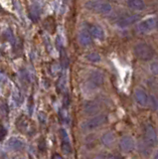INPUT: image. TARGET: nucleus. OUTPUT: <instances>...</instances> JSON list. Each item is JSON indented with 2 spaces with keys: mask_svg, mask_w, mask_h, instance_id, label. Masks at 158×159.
I'll use <instances>...</instances> for the list:
<instances>
[{
  "mask_svg": "<svg viewBox=\"0 0 158 159\" xmlns=\"http://www.w3.org/2000/svg\"><path fill=\"white\" fill-rule=\"evenodd\" d=\"M85 8L98 14H110L112 10V6L110 3L100 0H88L85 3Z\"/></svg>",
  "mask_w": 158,
  "mask_h": 159,
  "instance_id": "obj_1",
  "label": "nucleus"
},
{
  "mask_svg": "<svg viewBox=\"0 0 158 159\" xmlns=\"http://www.w3.org/2000/svg\"><path fill=\"white\" fill-rule=\"evenodd\" d=\"M134 55L141 61H149L154 57V49L146 43H138L134 46Z\"/></svg>",
  "mask_w": 158,
  "mask_h": 159,
  "instance_id": "obj_2",
  "label": "nucleus"
},
{
  "mask_svg": "<svg viewBox=\"0 0 158 159\" xmlns=\"http://www.w3.org/2000/svg\"><path fill=\"white\" fill-rule=\"evenodd\" d=\"M106 121H107V116L106 114H97V116L88 119L85 122H83L81 127L83 130L90 131V130H93V129L101 127L102 124H105Z\"/></svg>",
  "mask_w": 158,
  "mask_h": 159,
  "instance_id": "obj_3",
  "label": "nucleus"
},
{
  "mask_svg": "<svg viewBox=\"0 0 158 159\" xmlns=\"http://www.w3.org/2000/svg\"><path fill=\"white\" fill-rule=\"evenodd\" d=\"M156 27H157V18L151 17L138 23L136 26V31L138 34L144 35V34H148L152 32L153 30L156 29Z\"/></svg>",
  "mask_w": 158,
  "mask_h": 159,
  "instance_id": "obj_4",
  "label": "nucleus"
},
{
  "mask_svg": "<svg viewBox=\"0 0 158 159\" xmlns=\"http://www.w3.org/2000/svg\"><path fill=\"white\" fill-rule=\"evenodd\" d=\"M144 141L148 147H154L157 143V133L152 125H148L144 131Z\"/></svg>",
  "mask_w": 158,
  "mask_h": 159,
  "instance_id": "obj_5",
  "label": "nucleus"
},
{
  "mask_svg": "<svg viewBox=\"0 0 158 159\" xmlns=\"http://www.w3.org/2000/svg\"><path fill=\"white\" fill-rule=\"evenodd\" d=\"M87 31L90 33L91 37H93L97 40H103L106 37L105 30H103L100 25H95V24L88 25Z\"/></svg>",
  "mask_w": 158,
  "mask_h": 159,
  "instance_id": "obj_6",
  "label": "nucleus"
},
{
  "mask_svg": "<svg viewBox=\"0 0 158 159\" xmlns=\"http://www.w3.org/2000/svg\"><path fill=\"white\" fill-rule=\"evenodd\" d=\"M135 147V142L130 136H123L120 141V148L122 152H130Z\"/></svg>",
  "mask_w": 158,
  "mask_h": 159,
  "instance_id": "obj_7",
  "label": "nucleus"
},
{
  "mask_svg": "<svg viewBox=\"0 0 158 159\" xmlns=\"http://www.w3.org/2000/svg\"><path fill=\"white\" fill-rule=\"evenodd\" d=\"M140 19V15L138 14H131V15H128V16H125L121 18L120 21H118L117 25L121 28H124V27H128V26H131L134 23L138 22Z\"/></svg>",
  "mask_w": 158,
  "mask_h": 159,
  "instance_id": "obj_8",
  "label": "nucleus"
},
{
  "mask_svg": "<svg viewBox=\"0 0 158 159\" xmlns=\"http://www.w3.org/2000/svg\"><path fill=\"white\" fill-rule=\"evenodd\" d=\"M134 99L135 102L141 107L148 106V102H149V96L142 89H138L134 92Z\"/></svg>",
  "mask_w": 158,
  "mask_h": 159,
  "instance_id": "obj_9",
  "label": "nucleus"
},
{
  "mask_svg": "<svg viewBox=\"0 0 158 159\" xmlns=\"http://www.w3.org/2000/svg\"><path fill=\"white\" fill-rule=\"evenodd\" d=\"M90 83L95 87H101L105 83V76L100 71H93L90 75Z\"/></svg>",
  "mask_w": 158,
  "mask_h": 159,
  "instance_id": "obj_10",
  "label": "nucleus"
},
{
  "mask_svg": "<svg viewBox=\"0 0 158 159\" xmlns=\"http://www.w3.org/2000/svg\"><path fill=\"white\" fill-rule=\"evenodd\" d=\"M7 145L9 148L12 149V150L20 151L22 149L25 148V142L18 137H11V138H9V140L7 141Z\"/></svg>",
  "mask_w": 158,
  "mask_h": 159,
  "instance_id": "obj_11",
  "label": "nucleus"
},
{
  "mask_svg": "<svg viewBox=\"0 0 158 159\" xmlns=\"http://www.w3.org/2000/svg\"><path fill=\"white\" fill-rule=\"evenodd\" d=\"M61 136H62V150L66 154H70L72 152V145L69 139L68 133L65 129H61Z\"/></svg>",
  "mask_w": 158,
  "mask_h": 159,
  "instance_id": "obj_12",
  "label": "nucleus"
},
{
  "mask_svg": "<svg viewBox=\"0 0 158 159\" xmlns=\"http://www.w3.org/2000/svg\"><path fill=\"white\" fill-rule=\"evenodd\" d=\"M78 41L84 47L90 46V45H92V43H93L91 35L87 30H82V31H80V33L78 35Z\"/></svg>",
  "mask_w": 158,
  "mask_h": 159,
  "instance_id": "obj_13",
  "label": "nucleus"
},
{
  "mask_svg": "<svg viewBox=\"0 0 158 159\" xmlns=\"http://www.w3.org/2000/svg\"><path fill=\"white\" fill-rule=\"evenodd\" d=\"M100 111H101L100 104L97 103L96 102H88L84 107V111L87 114H95L100 112Z\"/></svg>",
  "mask_w": 158,
  "mask_h": 159,
  "instance_id": "obj_14",
  "label": "nucleus"
},
{
  "mask_svg": "<svg viewBox=\"0 0 158 159\" xmlns=\"http://www.w3.org/2000/svg\"><path fill=\"white\" fill-rule=\"evenodd\" d=\"M127 6L132 10L141 11L145 9V3L143 0H127Z\"/></svg>",
  "mask_w": 158,
  "mask_h": 159,
  "instance_id": "obj_15",
  "label": "nucleus"
},
{
  "mask_svg": "<svg viewBox=\"0 0 158 159\" xmlns=\"http://www.w3.org/2000/svg\"><path fill=\"white\" fill-rule=\"evenodd\" d=\"M113 141H115V135L111 132H106L102 137V144H105L106 146H110L111 143H113Z\"/></svg>",
  "mask_w": 158,
  "mask_h": 159,
  "instance_id": "obj_16",
  "label": "nucleus"
},
{
  "mask_svg": "<svg viewBox=\"0 0 158 159\" xmlns=\"http://www.w3.org/2000/svg\"><path fill=\"white\" fill-rule=\"evenodd\" d=\"M87 60H88L90 62H93V63H98L102 60L101 56H100V54H97V53H95V52H93V53H88L87 56H86Z\"/></svg>",
  "mask_w": 158,
  "mask_h": 159,
  "instance_id": "obj_17",
  "label": "nucleus"
},
{
  "mask_svg": "<svg viewBox=\"0 0 158 159\" xmlns=\"http://www.w3.org/2000/svg\"><path fill=\"white\" fill-rule=\"evenodd\" d=\"M29 15H30V18L33 20V21H37L39 19V15H40V13H39V10L37 7H32Z\"/></svg>",
  "mask_w": 158,
  "mask_h": 159,
  "instance_id": "obj_18",
  "label": "nucleus"
},
{
  "mask_svg": "<svg viewBox=\"0 0 158 159\" xmlns=\"http://www.w3.org/2000/svg\"><path fill=\"white\" fill-rule=\"evenodd\" d=\"M148 104L153 108V109H156L157 108V101L154 97H149V102H148Z\"/></svg>",
  "mask_w": 158,
  "mask_h": 159,
  "instance_id": "obj_19",
  "label": "nucleus"
},
{
  "mask_svg": "<svg viewBox=\"0 0 158 159\" xmlns=\"http://www.w3.org/2000/svg\"><path fill=\"white\" fill-rule=\"evenodd\" d=\"M5 134H6V130H5V128L3 127V125L0 126V140L5 136Z\"/></svg>",
  "mask_w": 158,
  "mask_h": 159,
  "instance_id": "obj_20",
  "label": "nucleus"
},
{
  "mask_svg": "<svg viewBox=\"0 0 158 159\" xmlns=\"http://www.w3.org/2000/svg\"><path fill=\"white\" fill-rule=\"evenodd\" d=\"M151 72L154 74V75H157V63H154V64H152L151 65Z\"/></svg>",
  "mask_w": 158,
  "mask_h": 159,
  "instance_id": "obj_21",
  "label": "nucleus"
},
{
  "mask_svg": "<svg viewBox=\"0 0 158 159\" xmlns=\"http://www.w3.org/2000/svg\"><path fill=\"white\" fill-rule=\"evenodd\" d=\"M52 159H63V157L60 155V154H58V153H55L53 155V157H52Z\"/></svg>",
  "mask_w": 158,
  "mask_h": 159,
  "instance_id": "obj_22",
  "label": "nucleus"
},
{
  "mask_svg": "<svg viewBox=\"0 0 158 159\" xmlns=\"http://www.w3.org/2000/svg\"><path fill=\"white\" fill-rule=\"evenodd\" d=\"M106 159H122L120 156H116V155H111V156H108Z\"/></svg>",
  "mask_w": 158,
  "mask_h": 159,
  "instance_id": "obj_23",
  "label": "nucleus"
},
{
  "mask_svg": "<svg viewBox=\"0 0 158 159\" xmlns=\"http://www.w3.org/2000/svg\"><path fill=\"white\" fill-rule=\"evenodd\" d=\"M2 11V8H1V5H0V12Z\"/></svg>",
  "mask_w": 158,
  "mask_h": 159,
  "instance_id": "obj_24",
  "label": "nucleus"
}]
</instances>
